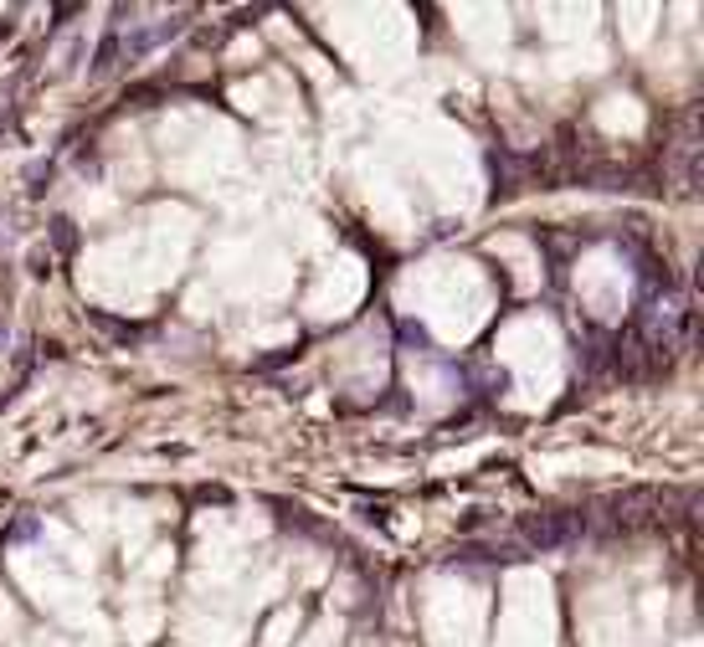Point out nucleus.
Segmentation results:
<instances>
[{
    "instance_id": "1",
    "label": "nucleus",
    "mask_w": 704,
    "mask_h": 647,
    "mask_svg": "<svg viewBox=\"0 0 704 647\" xmlns=\"http://www.w3.org/2000/svg\"><path fill=\"white\" fill-rule=\"evenodd\" d=\"M664 493L658 489H623V493H607L586 509V535L597 540H617V535H638V529L664 525Z\"/></svg>"
},
{
    "instance_id": "2",
    "label": "nucleus",
    "mask_w": 704,
    "mask_h": 647,
    "mask_svg": "<svg viewBox=\"0 0 704 647\" xmlns=\"http://www.w3.org/2000/svg\"><path fill=\"white\" fill-rule=\"evenodd\" d=\"M586 540V509H540L519 519V550H566Z\"/></svg>"
},
{
    "instance_id": "3",
    "label": "nucleus",
    "mask_w": 704,
    "mask_h": 647,
    "mask_svg": "<svg viewBox=\"0 0 704 647\" xmlns=\"http://www.w3.org/2000/svg\"><path fill=\"white\" fill-rule=\"evenodd\" d=\"M52 237H57V247H62V252L78 247V232H72V222H67V216H57V222H52Z\"/></svg>"
}]
</instances>
